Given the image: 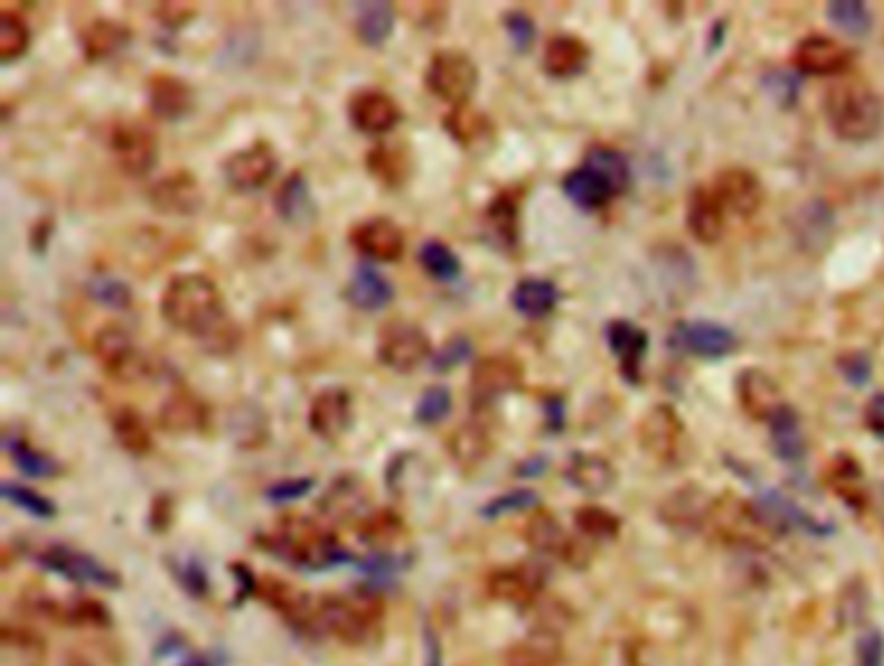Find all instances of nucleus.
<instances>
[{"label":"nucleus","instance_id":"nucleus-49","mask_svg":"<svg viewBox=\"0 0 884 666\" xmlns=\"http://www.w3.org/2000/svg\"><path fill=\"white\" fill-rule=\"evenodd\" d=\"M538 493L534 491H511V493H503L499 498L488 501L483 508H480V514L485 518H499V516H506V514H516V511H526L532 506H538Z\"/></svg>","mask_w":884,"mask_h":666},{"label":"nucleus","instance_id":"nucleus-47","mask_svg":"<svg viewBox=\"0 0 884 666\" xmlns=\"http://www.w3.org/2000/svg\"><path fill=\"white\" fill-rule=\"evenodd\" d=\"M3 498L9 501V503H13L17 508L27 511V514L37 516V518H52V516L58 514L56 503H52L50 498H44V495H40V493L32 491V487H27V485L3 483Z\"/></svg>","mask_w":884,"mask_h":666},{"label":"nucleus","instance_id":"nucleus-52","mask_svg":"<svg viewBox=\"0 0 884 666\" xmlns=\"http://www.w3.org/2000/svg\"><path fill=\"white\" fill-rule=\"evenodd\" d=\"M526 537L538 549H545V553H561L563 547V532L561 526H557L553 518L548 516H538L534 522L530 524V529H526Z\"/></svg>","mask_w":884,"mask_h":666},{"label":"nucleus","instance_id":"nucleus-27","mask_svg":"<svg viewBox=\"0 0 884 666\" xmlns=\"http://www.w3.org/2000/svg\"><path fill=\"white\" fill-rule=\"evenodd\" d=\"M565 480H569L573 487H579L581 493L600 495L604 491H610L612 483H615V470H612V464L600 454L576 452L571 454L569 464H565Z\"/></svg>","mask_w":884,"mask_h":666},{"label":"nucleus","instance_id":"nucleus-46","mask_svg":"<svg viewBox=\"0 0 884 666\" xmlns=\"http://www.w3.org/2000/svg\"><path fill=\"white\" fill-rule=\"evenodd\" d=\"M452 413V392L444 384H433L429 390H423L421 400L413 410L415 423L421 425H436Z\"/></svg>","mask_w":884,"mask_h":666},{"label":"nucleus","instance_id":"nucleus-48","mask_svg":"<svg viewBox=\"0 0 884 666\" xmlns=\"http://www.w3.org/2000/svg\"><path fill=\"white\" fill-rule=\"evenodd\" d=\"M491 592L501 599L519 602L524 596H530L534 592V581L526 571L522 568H511V571H499L491 578Z\"/></svg>","mask_w":884,"mask_h":666},{"label":"nucleus","instance_id":"nucleus-39","mask_svg":"<svg viewBox=\"0 0 884 666\" xmlns=\"http://www.w3.org/2000/svg\"><path fill=\"white\" fill-rule=\"evenodd\" d=\"M112 431H114V438L120 441V446L125 448L130 454H149L151 446H153V438H151V428L145 425L143 415L138 413L133 407H120L118 413L112 415Z\"/></svg>","mask_w":884,"mask_h":666},{"label":"nucleus","instance_id":"nucleus-63","mask_svg":"<svg viewBox=\"0 0 884 666\" xmlns=\"http://www.w3.org/2000/svg\"><path fill=\"white\" fill-rule=\"evenodd\" d=\"M545 464H548L545 456H532V460H526L522 467H516V472L524 477H532V475H538V472L545 470Z\"/></svg>","mask_w":884,"mask_h":666},{"label":"nucleus","instance_id":"nucleus-17","mask_svg":"<svg viewBox=\"0 0 884 666\" xmlns=\"http://www.w3.org/2000/svg\"><path fill=\"white\" fill-rule=\"evenodd\" d=\"M211 423V410L188 386L177 390L159 407V425L169 433H200Z\"/></svg>","mask_w":884,"mask_h":666},{"label":"nucleus","instance_id":"nucleus-35","mask_svg":"<svg viewBox=\"0 0 884 666\" xmlns=\"http://www.w3.org/2000/svg\"><path fill=\"white\" fill-rule=\"evenodd\" d=\"M485 226L495 246L514 250L519 242V205L511 192H501L499 198H493L485 211Z\"/></svg>","mask_w":884,"mask_h":666},{"label":"nucleus","instance_id":"nucleus-42","mask_svg":"<svg viewBox=\"0 0 884 666\" xmlns=\"http://www.w3.org/2000/svg\"><path fill=\"white\" fill-rule=\"evenodd\" d=\"M32 44V32L27 21L13 11L0 13V63L9 65L19 60Z\"/></svg>","mask_w":884,"mask_h":666},{"label":"nucleus","instance_id":"nucleus-51","mask_svg":"<svg viewBox=\"0 0 884 666\" xmlns=\"http://www.w3.org/2000/svg\"><path fill=\"white\" fill-rule=\"evenodd\" d=\"M470 355H472L470 337L454 335V337H449L446 343L431 355V366H433V371H441V374H444V371H452V369L460 366V363L468 361Z\"/></svg>","mask_w":884,"mask_h":666},{"label":"nucleus","instance_id":"nucleus-32","mask_svg":"<svg viewBox=\"0 0 884 666\" xmlns=\"http://www.w3.org/2000/svg\"><path fill=\"white\" fill-rule=\"evenodd\" d=\"M130 42V29L118 24L112 19H97L83 29L81 34V48L83 56L89 60H104L112 58L114 52H120L122 48H128Z\"/></svg>","mask_w":884,"mask_h":666},{"label":"nucleus","instance_id":"nucleus-57","mask_svg":"<svg viewBox=\"0 0 884 666\" xmlns=\"http://www.w3.org/2000/svg\"><path fill=\"white\" fill-rule=\"evenodd\" d=\"M576 522L581 529H584L586 534H592V537H610V534H615V529H617L615 518H612L607 511H602V508L579 511Z\"/></svg>","mask_w":884,"mask_h":666},{"label":"nucleus","instance_id":"nucleus-6","mask_svg":"<svg viewBox=\"0 0 884 666\" xmlns=\"http://www.w3.org/2000/svg\"><path fill=\"white\" fill-rule=\"evenodd\" d=\"M376 355L386 369L408 374L431 359V337L421 324L394 320L379 332Z\"/></svg>","mask_w":884,"mask_h":666},{"label":"nucleus","instance_id":"nucleus-40","mask_svg":"<svg viewBox=\"0 0 884 666\" xmlns=\"http://www.w3.org/2000/svg\"><path fill=\"white\" fill-rule=\"evenodd\" d=\"M6 444V452L11 454L13 464H17V470L24 472L27 477H37V480H48V477H56L60 472V464L52 460L50 454L40 452V448L29 444L27 438L21 436H9L3 441Z\"/></svg>","mask_w":884,"mask_h":666},{"label":"nucleus","instance_id":"nucleus-50","mask_svg":"<svg viewBox=\"0 0 884 666\" xmlns=\"http://www.w3.org/2000/svg\"><path fill=\"white\" fill-rule=\"evenodd\" d=\"M402 532L400 516H394L392 511H379L369 518L366 524L361 526V537L369 542V545H386V542H394V537Z\"/></svg>","mask_w":884,"mask_h":666},{"label":"nucleus","instance_id":"nucleus-31","mask_svg":"<svg viewBox=\"0 0 884 666\" xmlns=\"http://www.w3.org/2000/svg\"><path fill=\"white\" fill-rule=\"evenodd\" d=\"M275 211L285 223L301 226V223L314 219V200L312 188H309L307 176L301 172H293L289 180L281 184L275 195Z\"/></svg>","mask_w":884,"mask_h":666},{"label":"nucleus","instance_id":"nucleus-20","mask_svg":"<svg viewBox=\"0 0 884 666\" xmlns=\"http://www.w3.org/2000/svg\"><path fill=\"white\" fill-rule=\"evenodd\" d=\"M736 397L752 421H773V415L783 407L778 384L760 369L742 371L736 379Z\"/></svg>","mask_w":884,"mask_h":666},{"label":"nucleus","instance_id":"nucleus-14","mask_svg":"<svg viewBox=\"0 0 884 666\" xmlns=\"http://www.w3.org/2000/svg\"><path fill=\"white\" fill-rule=\"evenodd\" d=\"M353 423V397L343 386H328L317 392L309 405V428L324 441H335L351 428Z\"/></svg>","mask_w":884,"mask_h":666},{"label":"nucleus","instance_id":"nucleus-10","mask_svg":"<svg viewBox=\"0 0 884 666\" xmlns=\"http://www.w3.org/2000/svg\"><path fill=\"white\" fill-rule=\"evenodd\" d=\"M524 369L514 355H485L475 363L470 376V394L475 405H491L493 400L514 392L522 384Z\"/></svg>","mask_w":884,"mask_h":666},{"label":"nucleus","instance_id":"nucleus-34","mask_svg":"<svg viewBox=\"0 0 884 666\" xmlns=\"http://www.w3.org/2000/svg\"><path fill=\"white\" fill-rule=\"evenodd\" d=\"M394 32V9L392 3L376 0V3H359L355 9V34L366 48H382Z\"/></svg>","mask_w":884,"mask_h":666},{"label":"nucleus","instance_id":"nucleus-1","mask_svg":"<svg viewBox=\"0 0 884 666\" xmlns=\"http://www.w3.org/2000/svg\"><path fill=\"white\" fill-rule=\"evenodd\" d=\"M161 314L174 330L205 340L213 351H229V340H237V332H229L219 285L208 275H177L161 293Z\"/></svg>","mask_w":884,"mask_h":666},{"label":"nucleus","instance_id":"nucleus-58","mask_svg":"<svg viewBox=\"0 0 884 666\" xmlns=\"http://www.w3.org/2000/svg\"><path fill=\"white\" fill-rule=\"evenodd\" d=\"M856 666H884V640L876 630L861 635L856 646Z\"/></svg>","mask_w":884,"mask_h":666},{"label":"nucleus","instance_id":"nucleus-55","mask_svg":"<svg viewBox=\"0 0 884 666\" xmlns=\"http://www.w3.org/2000/svg\"><path fill=\"white\" fill-rule=\"evenodd\" d=\"M503 27H506L511 42H514V48L519 52H526V50L532 48L538 29H534V21L526 17L524 11L503 13Z\"/></svg>","mask_w":884,"mask_h":666},{"label":"nucleus","instance_id":"nucleus-28","mask_svg":"<svg viewBox=\"0 0 884 666\" xmlns=\"http://www.w3.org/2000/svg\"><path fill=\"white\" fill-rule=\"evenodd\" d=\"M589 63V48L579 37L557 34L545 44L542 52V68L553 79H571V75L581 73Z\"/></svg>","mask_w":884,"mask_h":666},{"label":"nucleus","instance_id":"nucleus-13","mask_svg":"<svg viewBox=\"0 0 884 666\" xmlns=\"http://www.w3.org/2000/svg\"><path fill=\"white\" fill-rule=\"evenodd\" d=\"M351 244L363 258L376 262H398L405 252V234L390 219H366L351 229Z\"/></svg>","mask_w":884,"mask_h":666},{"label":"nucleus","instance_id":"nucleus-26","mask_svg":"<svg viewBox=\"0 0 884 666\" xmlns=\"http://www.w3.org/2000/svg\"><path fill=\"white\" fill-rule=\"evenodd\" d=\"M345 299L351 301L361 312H379L390 306L394 299V289L386 278L371 265H359L345 289Z\"/></svg>","mask_w":884,"mask_h":666},{"label":"nucleus","instance_id":"nucleus-19","mask_svg":"<svg viewBox=\"0 0 884 666\" xmlns=\"http://www.w3.org/2000/svg\"><path fill=\"white\" fill-rule=\"evenodd\" d=\"M149 107L159 120L177 122L188 118L195 107V94L192 87L180 75L157 73L149 79Z\"/></svg>","mask_w":884,"mask_h":666},{"label":"nucleus","instance_id":"nucleus-7","mask_svg":"<svg viewBox=\"0 0 884 666\" xmlns=\"http://www.w3.org/2000/svg\"><path fill=\"white\" fill-rule=\"evenodd\" d=\"M94 355L107 374L118 382H138L149 374V359L141 347L135 345L133 335L128 330L110 324L99 330L94 340Z\"/></svg>","mask_w":884,"mask_h":666},{"label":"nucleus","instance_id":"nucleus-60","mask_svg":"<svg viewBox=\"0 0 884 666\" xmlns=\"http://www.w3.org/2000/svg\"><path fill=\"white\" fill-rule=\"evenodd\" d=\"M841 371L851 384H866L868 374H872V363L864 353H851L841 359Z\"/></svg>","mask_w":884,"mask_h":666},{"label":"nucleus","instance_id":"nucleus-2","mask_svg":"<svg viewBox=\"0 0 884 666\" xmlns=\"http://www.w3.org/2000/svg\"><path fill=\"white\" fill-rule=\"evenodd\" d=\"M825 114L833 133L841 141L866 143L882 128V102L866 83L841 81L830 87L825 97Z\"/></svg>","mask_w":884,"mask_h":666},{"label":"nucleus","instance_id":"nucleus-62","mask_svg":"<svg viewBox=\"0 0 884 666\" xmlns=\"http://www.w3.org/2000/svg\"><path fill=\"white\" fill-rule=\"evenodd\" d=\"M866 417H868V425L876 433H884V394H876L872 400V405L866 410Z\"/></svg>","mask_w":884,"mask_h":666},{"label":"nucleus","instance_id":"nucleus-59","mask_svg":"<svg viewBox=\"0 0 884 666\" xmlns=\"http://www.w3.org/2000/svg\"><path fill=\"white\" fill-rule=\"evenodd\" d=\"M765 89L771 91L775 97V102L781 104H791L798 94V87H796V79L786 71H771L765 75Z\"/></svg>","mask_w":884,"mask_h":666},{"label":"nucleus","instance_id":"nucleus-4","mask_svg":"<svg viewBox=\"0 0 884 666\" xmlns=\"http://www.w3.org/2000/svg\"><path fill=\"white\" fill-rule=\"evenodd\" d=\"M478 81V65L462 50H441L425 68V89L452 107L468 104V99L475 94Z\"/></svg>","mask_w":884,"mask_h":666},{"label":"nucleus","instance_id":"nucleus-38","mask_svg":"<svg viewBox=\"0 0 884 666\" xmlns=\"http://www.w3.org/2000/svg\"><path fill=\"white\" fill-rule=\"evenodd\" d=\"M771 436H773L775 454H778L783 462L796 464L804 460L806 446H804V436H802V428H798V417L794 410L783 405L778 413L773 415Z\"/></svg>","mask_w":884,"mask_h":666},{"label":"nucleus","instance_id":"nucleus-11","mask_svg":"<svg viewBox=\"0 0 884 666\" xmlns=\"http://www.w3.org/2000/svg\"><path fill=\"white\" fill-rule=\"evenodd\" d=\"M278 169V157L273 145L254 143L250 149H242L223 161V176L231 188L239 192H254L262 190L273 180Z\"/></svg>","mask_w":884,"mask_h":666},{"label":"nucleus","instance_id":"nucleus-61","mask_svg":"<svg viewBox=\"0 0 884 666\" xmlns=\"http://www.w3.org/2000/svg\"><path fill=\"white\" fill-rule=\"evenodd\" d=\"M545 415H548V428L561 431L563 428V400L561 397L545 400Z\"/></svg>","mask_w":884,"mask_h":666},{"label":"nucleus","instance_id":"nucleus-23","mask_svg":"<svg viewBox=\"0 0 884 666\" xmlns=\"http://www.w3.org/2000/svg\"><path fill=\"white\" fill-rule=\"evenodd\" d=\"M682 431L685 428H682L680 415L674 413L672 407L656 405V407H651L646 415H643V421L639 425V438H641V446L646 448L649 454L672 456L674 452H677Z\"/></svg>","mask_w":884,"mask_h":666},{"label":"nucleus","instance_id":"nucleus-33","mask_svg":"<svg viewBox=\"0 0 884 666\" xmlns=\"http://www.w3.org/2000/svg\"><path fill=\"white\" fill-rule=\"evenodd\" d=\"M322 514H328L330 518H348L361 514L366 508V487H363L361 477L355 475H343L338 477L335 483L330 485V491L322 495L320 501Z\"/></svg>","mask_w":884,"mask_h":666},{"label":"nucleus","instance_id":"nucleus-56","mask_svg":"<svg viewBox=\"0 0 884 666\" xmlns=\"http://www.w3.org/2000/svg\"><path fill=\"white\" fill-rule=\"evenodd\" d=\"M314 477H293V480H281V483L270 485L265 495L270 503H291L304 498L307 493H312Z\"/></svg>","mask_w":884,"mask_h":666},{"label":"nucleus","instance_id":"nucleus-5","mask_svg":"<svg viewBox=\"0 0 884 666\" xmlns=\"http://www.w3.org/2000/svg\"><path fill=\"white\" fill-rule=\"evenodd\" d=\"M322 625H328L338 638L348 643L366 638L374 625L382 619V602L374 594H351V596H330L320 607Z\"/></svg>","mask_w":884,"mask_h":666},{"label":"nucleus","instance_id":"nucleus-30","mask_svg":"<svg viewBox=\"0 0 884 666\" xmlns=\"http://www.w3.org/2000/svg\"><path fill=\"white\" fill-rule=\"evenodd\" d=\"M449 454L462 470H475L491 454V433L480 423H464L446 441Z\"/></svg>","mask_w":884,"mask_h":666},{"label":"nucleus","instance_id":"nucleus-3","mask_svg":"<svg viewBox=\"0 0 884 666\" xmlns=\"http://www.w3.org/2000/svg\"><path fill=\"white\" fill-rule=\"evenodd\" d=\"M260 545L304 571L335 568V565L353 561L351 553L340 547L335 537L301 522H291L278 532L268 534V537H260Z\"/></svg>","mask_w":884,"mask_h":666},{"label":"nucleus","instance_id":"nucleus-22","mask_svg":"<svg viewBox=\"0 0 884 666\" xmlns=\"http://www.w3.org/2000/svg\"><path fill=\"white\" fill-rule=\"evenodd\" d=\"M724 226H726V213L724 208H721L716 192L713 188H695L690 192V200H687V229L690 234H693L697 242L703 244H713L719 242L721 234H724Z\"/></svg>","mask_w":884,"mask_h":666},{"label":"nucleus","instance_id":"nucleus-45","mask_svg":"<svg viewBox=\"0 0 884 666\" xmlns=\"http://www.w3.org/2000/svg\"><path fill=\"white\" fill-rule=\"evenodd\" d=\"M827 19L841 29V32L851 37H866L872 32V13L864 3L856 0H837V3L827 6Z\"/></svg>","mask_w":884,"mask_h":666},{"label":"nucleus","instance_id":"nucleus-21","mask_svg":"<svg viewBox=\"0 0 884 666\" xmlns=\"http://www.w3.org/2000/svg\"><path fill=\"white\" fill-rule=\"evenodd\" d=\"M794 65L810 75H837L851 65V52L830 37L812 34L796 44Z\"/></svg>","mask_w":884,"mask_h":666},{"label":"nucleus","instance_id":"nucleus-53","mask_svg":"<svg viewBox=\"0 0 884 666\" xmlns=\"http://www.w3.org/2000/svg\"><path fill=\"white\" fill-rule=\"evenodd\" d=\"M359 565H361V571H363V576H366L371 584H386V581H392L402 568H405L402 557L386 555V553L369 555L366 561H361Z\"/></svg>","mask_w":884,"mask_h":666},{"label":"nucleus","instance_id":"nucleus-16","mask_svg":"<svg viewBox=\"0 0 884 666\" xmlns=\"http://www.w3.org/2000/svg\"><path fill=\"white\" fill-rule=\"evenodd\" d=\"M149 200L164 215H192L203 205V192L190 172H172L153 184Z\"/></svg>","mask_w":884,"mask_h":666},{"label":"nucleus","instance_id":"nucleus-44","mask_svg":"<svg viewBox=\"0 0 884 666\" xmlns=\"http://www.w3.org/2000/svg\"><path fill=\"white\" fill-rule=\"evenodd\" d=\"M586 167L600 172L615 192H623L631 184V167H627L623 153L615 149H602V145L600 149H592L586 153Z\"/></svg>","mask_w":884,"mask_h":666},{"label":"nucleus","instance_id":"nucleus-9","mask_svg":"<svg viewBox=\"0 0 884 666\" xmlns=\"http://www.w3.org/2000/svg\"><path fill=\"white\" fill-rule=\"evenodd\" d=\"M40 565L44 571L56 573V576H63L73 584H89V586H102V588H118L120 576L114 571L107 568L87 553H79V549L66 547V545H52L44 549L40 555Z\"/></svg>","mask_w":884,"mask_h":666},{"label":"nucleus","instance_id":"nucleus-37","mask_svg":"<svg viewBox=\"0 0 884 666\" xmlns=\"http://www.w3.org/2000/svg\"><path fill=\"white\" fill-rule=\"evenodd\" d=\"M444 130L454 143L462 145V149H472V145H478L488 135L491 122H488L485 114L478 112L475 107L460 104L452 107V110L444 114Z\"/></svg>","mask_w":884,"mask_h":666},{"label":"nucleus","instance_id":"nucleus-24","mask_svg":"<svg viewBox=\"0 0 884 666\" xmlns=\"http://www.w3.org/2000/svg\"><path fill=\"white\" fill-rule=\"evenodd\" d=\"M607 345H610V351L615 353L620 371H623V376L627 379V382H633V384L639 382L643 355H646V347H649L646 332H643L639 324L617 320L607 327Z\"/></svg>","mask_w":884,"mask_h":666},{"label":"nucleus","instance_id":"nucleus-36","mask_svg":"<svg viewBox=\"0 0 884 666\" xmlns=\"http://www.w3.org/2000/svg\"><path fill=\"white\" fill-rule=\"evenodd\" d=\"M366 167L369 174L376 176L379 182L386 184V188H400V184L410 176V157L405 149H400V145H386V143L374 145L366 157Z\"/></svg>","mask_w":884,"mask_h":666},{"label":"nucleus","instance_id":"nucleus-8","mask_svg":"<svg viewBox=\"0 0 884 666\" xmlns=\"http://www.w3.org/2000/svg\"><path fill=\"white\" fill-rule=\"evenodd\" d=\"M110 149L120 169L130 176H145L159 161V138L145 122L128 120L112 130Z\"/></svg>","mask_w":884,"mask_h":666},{"label":"nucleus","instance_id":"nucleus-54","mask_svg":"<svg viewBox=\"0 0 884 666\" xmlns=\"http://www.w3.org/2000/svg\"><path fill=\"white\" fill-rule=\"evenodd\" d=\"M172 571H174V578L180 581L184 592L198 596V599L208 594V586L211 584H208V573L203 571V565H200L198 561H192V557H188V561H174Z\"/></svg>","mask_w":884,"mask_h":666},{"label":"nucleus","instance_id":"nucleus-64","mask_svg":"<svg viewBox=\"0 0 884 666\" xmlns=\"http://www.w3.org/2000/svg\"><path fill=\"white\" fill-rule=\"evenodd\" d=\"M182 666H215V664H213V658H208V656H192Z\"/></svg>","mask_w":884,"mask_h":666},{"label":"nucleus","instance_id":"nucleus-18","mask_svg":"<svg viewBox=\"0 0 884 666\" xmlns=\"http://www.w3.org/2000/svg\"><path fill=\"white\" fill-rule=\"evenodd\" d=\"M672 340L682 351L701 355V359H726L736 347L732 330L713 322H682L672 332Z\"/></svg>","mask_w":884,"mask_h":666},{"label":"nucleus","instance_id":"nucleus-43","mask_svg":"<svg viewBox=\"0 0 884 666\" xmlns=\"http://www.w3.org/2000/svg\"><path fill=\"white\" fill-rule=\"evenodd\" d=\"M87 291L97 304H102L107 309L125 312V309L133 306V291H130V285L125 281H120L118 275L99 273L87 283Z\"/></svg>","mask_w":884,"mask_h":666},{"label":"nucleus","instance_id":"nucleus-25","mask_svg":"<svg viewBox=\"0 0 884 666\" xmlns=\"http://www.w3.org/2000/svg\"><path fill=\"white\" fill-rule=\"evenodd\" d=\"M563 192L573 205H579L581 211H600L617 195L612 190V184L604 180L600 172H594L592 167H579L571 174H565Z\"/></svg>","mask_w":884,"mask_h":666},{"label":"nucleus","instance_id":"nucleus-29","mask_svg":"<svg viewBox=\"0 0 884 666\" xmlns=\"http://www.w3.org/2000/svg\"><path fill=\"white\" fill-rule=\"evenodd\" d=\"M557 299H561V293H557L555 283L545 281V278H524L511 291V304L526 320H542V316L553 314Z\"/></svg>","mask_w":884,"mask_h":666},{"label":"nucleus","instance_id":"nucleus-15","mask_svg":"<svg viewBox=\"0 0 884 666\" xmlns=\"http://www.w3.org/2000/svg\"><path fill=\"white\" fill-rule=\"evenodd\" d=\"M353 128L366 135H384L402 120L400 104L382 89H363L348 104Z\"/></svg>","mask_w":884,"mask_h":666},{"label":"nucleus","instance_id":"nucleus-41","mask_svg":"<svg viewBox=\"0 0 884 666\" xmlns=\"http://www.w3.org/2000/svg\"><path fill=\"white\" fill-rule=\"evenodd\" d=\"M418 262H421L425 273L439 283H452L462 275L460 258L452 252V246L439 242V239H429V242L421 244V250H418Z\"/></svg>","mask_w":884,"mask_h":666},{"label":"nucleus","instance_id":"nucleus-12","mask_svg":"<svg viewBox=\"0 0 884 666\" xmlns=\"http://www.w3.org/2000/svg\"><path fill=\"white\" fill-rule=\"evenodd\" d=\"M713 192H716L721 208H724L726 219H750L757 213L760 203H763V188L760 180L747 169H724L716 180H713Z\"/></svg>","mask_w":884,"mask_h":666}]
</instances>
